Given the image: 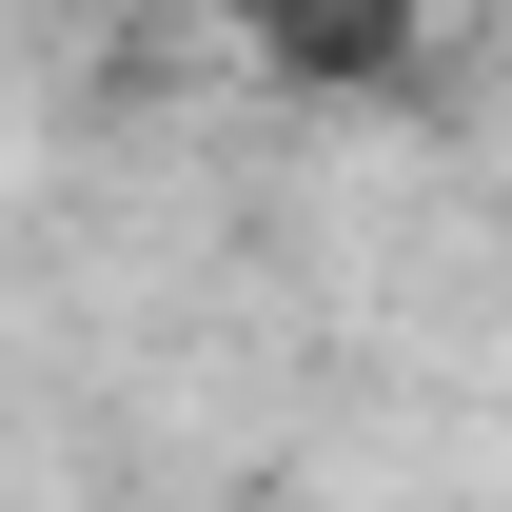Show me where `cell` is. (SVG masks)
<instances>
[{"instance_id":"obj_1","label":"cell","mask_w":512,"mask_h":512,"mask_svg":"<svg viewBox=\"0 0 512 512\" xmlns=\"http://www.w3.org/2000/svg\"><path fill=\"white\" fill-rule=\"evenodd\" d=\"M237 60L276 99H414L434 79V0H237Z\"/></svg>"}]
</instances>
